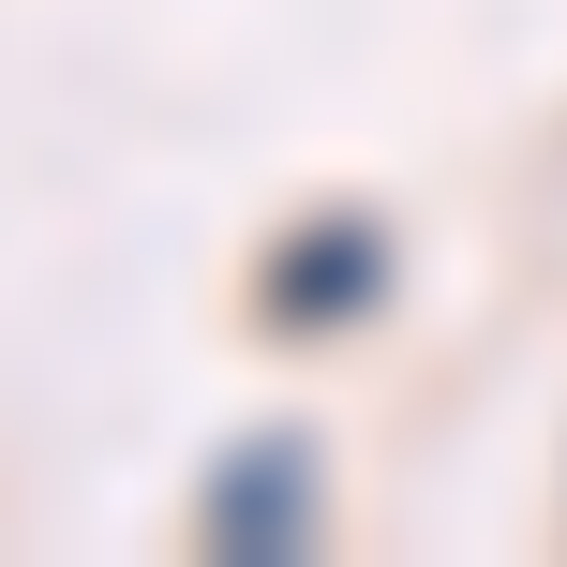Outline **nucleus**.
Returning <instances> with one entry per match:
<instances>
[{
    "label": "nucleus",
    "mask_w": 567,
    "mask_h": 567,
    "mask_svg": "<svg viewBox=\"0 0 567 567\" xmlns=\"http://www.w3.org/2000/svg\"><path fill=\"white\" fill-rule=\"evenodd\" d=\"M179 538H195V567H313L329 553V449H313V419H239L195 463V493H179Z\"/></svg>",
    "instance_id": "1"
},
{
    "label": "nucleus",
    "mask_w": 567,
    "mask_h": 567,
    "mask_svg": "<svg viewBox=\"0 0 567 567\" xmlns=\"http://www.w3.org/2000/svg\"><path fill=\"white\" fill-rule=\"evenodd\" d=\"M389 284H403V225L359 209V195H313L299 225L255 239V284H239V299H255L269 343H343V329L389 313Z\"/></svg>",
    "instance_id": "2"
}]
</instances>
